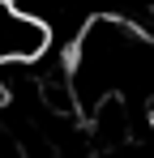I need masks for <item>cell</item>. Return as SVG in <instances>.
Returning <instances> with one entry per match:
<instances>
[{"instance_id":"6da1fadb","label":"cell","mask_w":154,"mask_h":158,"mask_svg":"<svg viewBox=\"0 0 154 158\" xmlns=\"http://www.w3.org/2000/svg\"><path fill=\"white\" fill-rule=\"evenodd\" d=\"M0 103H4V94H0Z\"/></svg>"}]
</instances>
